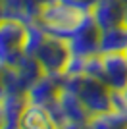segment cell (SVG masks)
I'll return each mask as SVG.
<instances>
[{"mask_svg": "<svg viewBox=\"0 0 127 129\" xmlns=\"http://www.w3.org/2000/svg\"><path fill=\"white\" fill-rule=\"evenodd\" d=\"M127 48V27L117 25L100 33V54L125 52Z\"/></svg>", "mask_w": 127, "mask_h": 129, "instance_id": "obj_13", "label": "cell"}, {"mask_svg": "<svg viewBox=\"0 0 127 129\" xmlns=\"http://www.w3.org/2000/svg\"><path fill=\"white\" fill-rule=\"evenodd\" d=\"M27 25L10 17L0 21V64L6 68L16 66L25 56Z\"/></svg>", "mask_w": 127, "mask_h": 129, "instance_id": "obj_4", "label": "cell"}, {"mask_svg": "<svg viewBox=\"0 0 127 129\" xmlns=\"http://www.w3.org/2000/svg\"><path fill=\"white\" fill-rule=\"evenodd\" d=\"M125 56H127V48H125Z\"/></svg>", "mask_w": 127, "mask_h": 129, "instance_id": "obj_22", "label": "cell"}, {"mask_svg": "<svg viewBox=\"0 0 127 129\" xmlns=\"http://www.w3.org/2000/svg\"><path fill=\"white\" fill-rule=\"evenodd\" d=\"M4 123H6V118H4V110H2V104H0V129L4 127Z\"/></svg>", "mask_w": 127, "mask_h": 129, "instance_id": "obj_19", "label": "cell"}, {"mask_svg": "<svg viewBox=\"0 0 127 129\" xmlns=\"http://www.w3.org/2000/svg\"><path fill=\"white\" fill-rule=\"evenodd\" d=\"M29 56H33L37 60L44 73L62 75L66 71V66H68L69 58H71V52H69V46L64 39H58L44 31L39 44L31 50Z\"/></svg>", "mask_w": 127, "mask_h": 129, "instance_id": "obj_3", "label": "cell"}, {"mask_svg": "<svg viewBox=\"0 0 127 129\" xmlns=\"http://www.w3.org/2000/svg\"><path fill=\"white\" fill-rule=\"evenodd\" d=\"M89 129H127V116L117 110L96 114L89 119Z\"/></svg>", "mask_w": 127, "mask_h": 129, "instance_id": "obj_14", "label": "cell"}, {"mask_svg": "<svg viewBox=\"0 0 127 129\" xmlns=\"http://www.w3.org/2000/svg\"><path fill=\"white\" fill-rule=\"evenodd\" d=\"M60 2H64V4L71 6V8H75V10H81V12H90L96 0H60Z\"/></svg>", "mask_w": 127, "mask_h": 129, "instance_id": "obj_15", "label": "cell"}, {"mask_svg": "<svg viewBox=\"0 0 127 129\" xmlns=\"http://www.w3.org/2000/svg\"><path fill=\"white\" fill-rule=\"evenodd\" d=\"M85 14H89V12L75 10V8L64 4L60 0H50L44 6V10L41 14V19L37 23H41L46 33L68 41L69 35L73 33V29L79 25V21L85 17Z\"/></svg>", "mask_w": 127, "mask_h": 129, "instance_id": "obj_2", "label": "cell"}, {"mask_svg": "<svg viewBox=\"0 0 127 129\" xmlns=\"http://www.w3.org/2000/svg\"><path fill=\"white\" fill-rule=\"evenodd\" d=\"M56 129H89V121L87 123H77V121H64Z\"/></svg>", "mask_w": 127, "mask_h": 129, "instance_id": "obj_16", "label": "cell"}, {"mask_svg": "<svg viewBox=\"0 0 127 129\" xmlns=\"http://www.w3.org/2000/svg\"><path fill=\"white\" fill-rule=\"evenodd\" d=\"M127 10V0H96L90 16L100 27V31L117 27L123 23V16Z\"/></svg>", "mask_w": 127, "mask_h": 129, "instance_id": "obj_11", "label": "cell"}, {"mask_svg": "<svg viewBox=\"0 0 127 129\" xmlns=\"http://www.w3.org/2000/svg\"><path fill=\"white\" fill-rule=\"evenodd\" d=\"M44 71L33 56H23L16 66L6 68L4 66V89L8 94H27L31 85Z\"/></svg>", "mask_w": 127, "mask_h": 129, "instance_id": "obj_6", "label": "cell"}, {"mask_svg": "<svg viewBox=\"0 0 127 129\" xmlns=\"http://www.w3.org/2000/svg\"><path fill=\"white\" fill-rule=\"evenodd\" d=\"M112 91H123L127 85V56L125 52L100 54V75Z\"/></svg>", "mask_w": 127, "mask_h": 129, "instance_id": "obj_8", "label": "cell"}, {"mask_svg": "<svg viewBox=\"0 0 127 129\" xmlns=\"http://www.w3.org/2000/svg\"><path fill=\"white\" fill-rule=\"evenodd\" d=\"M17 123H19L21 129H56L58 127V123L54 121V118L50 116V112L46 108L31 104V102L25 106Z\"/></svg>", "mask_w": 127, "mask_h": 129, "instance_id": "obj_12", "label": "cell"}, {"mask_svg": "<svg viewBox=\"0 0 127 129\" xmlns=\"http://www.w3.org/2000/svg\"><path fill=\"white\" fill-rule=\"evenodd\" d=\"M2 129H21V127H19V123H17V121H6Z\"/></svg>", "mask_w": 127, "mask_h": 129, "instance_id": "obj_18", "label": "cell"}, {"mask_svg": "<svg viewBox=\"0 0 127 129\" xmlns=\"http://www.w3.org/2000/svg\"><path fill=\"white\" fill-rule=\"evenodd\" d=\"M62 87L79 98L90 112V116L112 110V89L98 77L87 73H75V75L62 73Z\"/></svg>", "mask_w": 127, "mask_h": 129, "instance_id": "obj_1", "label": "cell"}, {"mask_svg": "<svg viewBox=\"0 0 127 129\" xmlns=\"http://www.w3.org/2000/svg\"><path fill=\"white\" fill-rule=\"evenodd\" d=\"M100 27L96 25L92 16L85 14V17L79 21V25L73 29V33L69 35L66 41L69 46V52L75 58H90L100 54Z\"/></svg>", "mask_w": 127, "mask_h": 129, "instance_id": "obj_5", "label": "cell"}, {"mask_svg": "<svg viewBox=\"0 0 127 129\" xmlns=\"http://www.w3.org/2000/svg\"><path fill=\"white\" fill-rule=\"evenodd\" d=\"M119 92H121L123 100H125V104H127V85H125V89H123V91H119Z\"/></svg>", "mask_w": 127, "mask_h": 129, "instance_id": "obj_20", "label": "cell"}, {"mask_svg": "<svg viewBox=\"0 0 127 129\" xmlns=\"http://www.w3.org/2000/svg\"><path fill=\"white\" fill-rule=\"evenodd\" d=\"M0 2L4 8V17L31 25L41 19L42 10L50 0H0Z\"/></svg>", "mask_w": 127, "mask_h": 129, "instance_id": "obj_10", "label": "cell"}, {"mask_svg": "<svg viewBox=\"0 0 127 129\" xmlns=\"http://www.w3.org/2000/svg\"><path fill=\"white\" fill-rule=\"evenodd\" d=\"M123 27H127V10H125V16H123V23H121Z\"/></svg>", "mask_w": 127, "mask_h": 129, "instance_id": "obj_21", "label": "cell"}, {"mask_svg": "<svg viewBox=\"0 0 127 129\" xmlns=\"http://www.w3.org/2000/svg\"><path fill=\"white\" fill-rule=\"evenodd\" d=\"M60 91H62V75L42 73L27 91V100L31 104L46 108L52 116V112L56 110V104H58Z\"/></svg>", "mask_w": 127, "mask_h": 129, "instance_id": "obj_7", "label": "cell"}, {"mask_svg": "<svg viewBox=\"0 0 127 129\" xmlns=\"http://www.w3.org/2000/svg\"><path fill=\"white\" fill-rule=\"evenodd\" d=\"M52 118H54V121L60 125V123H64V121L87 123L92 116H90V112L87 110V106L75 96L73 92L62 87L60 96H58V104H56V110L52 112Z\"/></svg>", "mask_w": 127, "mask_h": 129, "instance_id": "obj_9", "label": "cell"}, {"mask_svg": "<svg viewBox=\"0 0 127 129\" xmlns=\"http://www.w3.org/2000/svg\"><path fill=\"white\" fill-rule=\"evenodd\" d=\"M6 98V89H4V66L0 64V102Z\"/></svg>", "mask_w": 127, "mask_h": 129, "instance_id": "obj_17", "label": "cell"}]
</instances>
